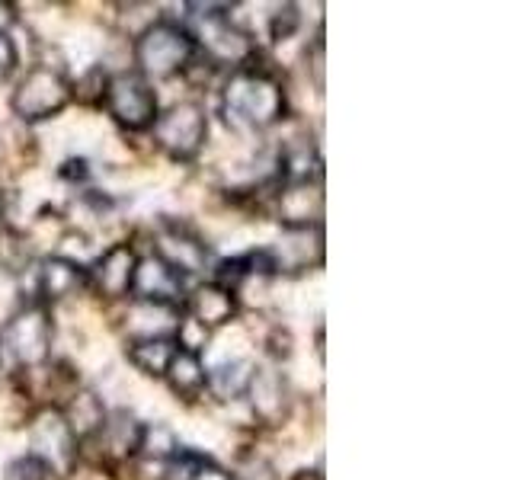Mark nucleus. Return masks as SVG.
<instances>
[{
  "mask_svg": "<svg viewBox=\"0 0 512 480\" xmlns=\"http://www.w3.org/2000/svg\"><path fill=\"white\" fill-rule=\"evenodd\" d=\"M132 298L141 304H160V308H176L186 298L183 276L173 266H167L157 253L138 256Z\"/></svg>",
  "mask_w": 512,
  "mask_h": 480,
  "instance_id": "obj_11",
  "label": "nucleus"
},
{
  "mask_svg": "<svg viewBox=\"0 0 512 480\" xmlns=\"http://www.w3.org/2000/svg\"><path fill=\"white\" fill-rule=\"evenodd\" d=\"M269 356L272 359H288V356H292V336H288V330L276 327V333H272V340H269Z\"/></svg>",
  "mask_w": 512,
  "mask_h": 480,
  "instance_id": "obj_31",
  "label": "nucleus"
},
{
  "mask_svg": "<svg viewBox=\"0 0 512 480\" xmlns=\"http://www.w3.org/2000/svg\"><path fill=\"white\" fill-rule=\"evenodd\" d=\"M29 448L32 458H39L48 474H71L77 464L80 442L74 439L71 426L64 423L58 407H45L29 423Z\"/></svg>",
  "mask_w": 512,
  "mask_h": 480,
  "instance_id": "obj_8",
  "label": "nucleus"
},
{
  "mask_svg": "<svg viewBox=\"0 0 512 480\" xmlns=\"http://www.w3.org/2000/svg\"><path fill=\"white\" fill-rule=\"evenodd\" d=\"M20 64V48H16L10 32H0V80L10 77Z\"/></svg>",
  "mask_w": 512,
  "mask_h": 480,
  "instance_id": "obj_30",
  "label": "nucleus"
},
{
  "mask_svg": "<svg viewBox=\"0 0 512 480\" xmlns=\"http://www.w3.org/2000/svg\"><path fill=\"white\" fill-rule=\"evenodd\" d=\"M13 23H16V7H13V4H4V0H0V32H10Z\"/></svg>",
  "mask_w": 512,
  "mask_h": 480,
  "instance_id": "obj_33",
  "label": "nucleus"
},
{
  "mask_svg": "<svg viewBox=\"0 0 512 480\" xmlns=\"http://www.w3.org/2000/svg\"><path fill=\"white\" fill-rule=\"evenodd\" d=\"M39 304H55L68 295H77L80 288H87V266H80L71 256H48L39 263Z\"/></svg>",
  "mask_w": 512,
  "mask_h": 480,
  "instance_id": "obj_15",
  "label": "nucleus"
},
{
  "mask_svg": "<svg viewBox=\"0 0 512 480\" xmlns=\"http://www.w3.org/2000/svg\"><path fill=\"white\" fill-rule=\"evenodd\" d=\"M288 96L276 74L263 68H240L221 87V112L224 122L237 132H266L285 119Z\"/></svg>",
  "mask_w": 512,
  "mask_h": 480,
  "instance_id": "obj_1",
  "label": "nucleus"
},
{
  "mask_svg": "<svg viewBox=\"0 0 512 480\" xmlns=\"http://www.w3.org/2000/svg\"><path fill=\"white\" fill-rule=\"evenodd\" d=\"M106 84H109V74L103 68H90L77 84H71V96H77L80 103H103Z\"/></svg>",
  "mask_w": 512,
  "mask_h": 480,
  "instance_id": "obj_25",
  "label": "nucleus"
},
{
  "mask_svg": "<svg viewBox=\"0 0 512 480\" xmlns=\"http://www.w3.org/2000/svg\"><path fill=\"white\" fill-rule=\"evenodd\" d=\"M138 253L132 244H112L106 253H100L87 266V285L106 301H119L132 295V279H135Z\"/></svg>",
  "mask_w": 512,
  "mask_h": 480,
  "instance_id": "obj_10",
  "label": "nucleus"
},
{
  "mask_svg": "<svg viewBox=\"0 0 512 480\" xmlns=\"http://www.w3.org/2000/svg\"><path fill=\"white\" fill-rule=\"evenodd\" d=\"M154 144L176 164H192L208 141V116L199 103H173L151 125Z\"/></svg>",
  "mask_w": 512,
  "mask_h": 480,
  "instance_id": "obj_6",
  "label": "nucleus"
},
{
  "mask_svg": "<svg viewBox=\"0 0 512 480\" xmlns=\"http://www.w3.org/2000/svg\"><path fill=\"white\" fill-rule=\"evenodd\" d=\"M231 474H234V480H276V468H272V464L260 455L244 458L240 461V468Z\"/></svg>",
  "mask_w": 512,
  "mask_h": 480,
  "instance_id": "obj_28",
  "label": "nucleus"
},
{
  "mask_svg": "<svg viewBox=\"0 0 512 480\" xmlns=\"http://www.w3.org/2000/svg\"><path fill=\"white\" fill-rule=\"evenodd\" d=\"M189 36L208 68H250L256 58V45L247 29L231 20L228 4H189Z\"/></svg>",
  "mask_w": 512,
  "mask_h": 480,
  "instance_id": "obj_2",
  "label": "nucleus"
},
{
  "mask_svg": "<svg viewBox=\"0 0 512 480\" xmlns=\"http://www.w3.org/2000/svg\"><path fill=\"white\" fill-rule=\"evenodd\" d=\"M61 416H64V423L71 426L74 432V439H96L100 436V429L106 423V407H103V397L96 394V391H74L68 397V404L58 407Z\"/></svg>",
  "mask_w": 512,
  "mask_h": 480,
  "instance_id": "obj_17",
  "label": "nucleus"
},
{
  "mask_svg": "<svg viewBox=\"0 0 512 480\" xmlns=\"http://www.w3.org/2000/svg\"><path fill=\"white\" fill-rule=\"evenodd\" d=\"M186 480H234V474L228 468H221V464H215L212 458H199L192 468L186 471Z\"/></svg>",
  "mask_w": 512,
  "mask_h": 480,
  "instance_id": "obj_29",
  "label": "nucleus"
},
{
  "mask_svg": "<svg viewBox=\"0 0 512 480\" xmlns=\"http://www.w3.org/2000/svg\"><path fill=\"white\" fill-rule=\"evenodd\" d=\"M141 429L144 423L138 420L135 413H128V410H116L112 416H106V423L100 429V439L103 448L109 455H116V458H135L138 455V442H141Z\"/></svg>",
  "mask_w": 512,
  "mask_h": 480,
  "instance_id": "obj_21",
  "label": "nucleus"
},
{
  "mask_svg": "<svg viewBox=\"0 0 512 480\" xmlns=\"http://www.w3.org/2000/svg\"><path fill=\"white\" fill-rule=\"evenodd\" d=\"M176 349H180L176 336H135V340H128L125 346V359L132 362L141 375L164 378Z\"/></svg>",
  "mask_w": 512,
  "mask_h": 480,
  "instance_id": "obj_18",
  "label": "nucleus"
},
{
  "mask_svg": "<svg viewBox=\"0 0 512 480\" xmlns=\"http://www.w3.org/2000/svg\"><path fill=\"white\" fill-rule=\"evenodd\" d=\"M320 154L308 138L288 141L279 154V183L282 186H308L320 180Z\"/></svg>",
  "mask_w": 512,
  "mask_h": 480,
  "instance_id": "obj_16",
  "label": "nucleus"
},
{
  "mask_svg": "<svg viewBox=\"0 0 512 480\" xmlns=\"http://www.w3.org/2000/svg\"><path fill=\"white\" fill-rule=\"evenodd\" d=\"M87 160L84 157H77V160H68V164L61 167V176L64 180H87Z\"/></svg>",
  "mask_w": 512,
  "mask_h": 480,
  "instance_id": "obj_32",
  "label": "nucleus"
},
{
  "mask_svg": "<svg viewBox=\"0 0 512 480\" xmlns=\"http://www.w3.org/2000/svg\"><path fill=\"white\" fill-rule=\"evenodd\" d=\"M301 26V13L295 4H282L276 7V13L269 16V39L272 42H285V39H292L295 32Z\"/></svg>",
  "mask_w": 512,
  "mask_h": 480,
  "instance_id": "obj_26",
  "label": "nucleus"
},
{
  "mask_svg": "<svg viewBox=\"0 0 512 480\" xmlns=\"http://www.w3.org/2000/svg\"><path fill=\"white\" fill-rule=\"evenodd\" d=\"M29 260H32V250H29L26 234H20V231H4V234H0V263H4L10 272L26 269Z\"/></svg>",
  "mask_w": 512,
  "mask_h": 480,
  "instance_id": "obj_24",
  "label": "nucleus"
},
{
  "mask_svg": "<svg viewBox=\"0 0 512 480\" xmlns=\"http://www.w3.org/2000/svg\"><path fill=\"white\" fill-rule=\"evenodd\" d=\"M4 480H48V468L32 455H23L7 464Z\"/></svg>",
  "mask_w": 512,
  "mask_h": 480,
  "instance_id": "obj_27",
  "label": "nucleus"
},
{
  "mask_svg": "<svg viewBox=\"0 0 512 480\" xmlns=\"http://www.w3.org/2000/svg\"><path fill=\"white\" fill-rule=\"evenodd\" d=\"M247 397L253 416L263 426H282L288 420V413H292V384H288L285 372H279L276 365L256 368Z\"/></svg>",
  "mask_w": 512,
  "mask_h": 480,
  "instance_id": "obj_13",
  "label": "nucleus"
},
{
  "mask_svg": "<svg viewBox=\"0 0 512 480\" xmlns=\"http://www.w3.org/2000/svg\"><path fill=\"white\" fill-rule=\"evenodd\" d=\"M253 372H256V362H250V359L221 362V365L212 368V372H208L205 391H212L218 400H240V397H247Z\"/></svg>",
  "mask_w": 512,
  "mask_h": 480,
  "instance_id": "obj_22",
  "label": "nucleus"
},
{
  "mask_svg": "<svg viewBox=\"0 0 512 480\" xmlns=\"http://www.w3.org/2000/svg\"><path fill=\"white\" fill-rule=\"evenodd\" d=\"M55 324L45 304H26L16 311L0 333V346L20 368H42L52 359Z\"/></svg>",
  "mask_w": 512,
  "mask_h": 480,
  "instance_id": "obj_5",
  "label": "nucleus"
},
{
  "mask_svg": "<svg viewBox=\"0 0 512 480\" xmlns=\"http://www.w3.org/2000/svg\"><path fill=\"white\" fill-rule=\"evenodd\" d=\"M279 215L285 221V228H298V224H320V215H324L320 183L282 186L279 189Z\"/></svg>",
  "mask_w": 512,
  "mask_h": 480,
  "instance_id": "obj_19",
  "label": "nucleus"
},
{
  "mask_svg": "<svg viewBox=\"0 0 512 480\" xmlns=\"http://www.w3.org/2000/svg\"><path fill=\"white\" fill-rule=\"evenodd\" d=\"M272 266L279 272H308L324 266V224H298V228H285L282 237L272 247H266Z\"/></svg>",
  "mask_w": 512,
  "mask_h": 480,
  "instance_id": "obj_9",
  "label": "nucleus"
},
{
  "mask_svg": "<svg viewBox=\"0 0 512 480\" xmlns=\"http://www.w3.org/2000/svg\"><path fill=\"white\" fill-rule=\"evenodd\" d=\"M0 224H4V199H0Z\"/></svg>",
  "mask_w": 512,
  "mask_h": 480,
  "instance_id": "obj_34",
  "label": "nucleus"
},
{
  "mask_svg": "<svg viewBox=\"0 0 512 480\" xmlns=\"http://www.w3.org/2000/svg\"><path fill=\"white\" fill-rule=\"evenodd\" d=\"M180 439H176L173 426L167 423H144L141 429V442H138V455L141 461H157V464H170L180 455Z\"/></svg>",
  "mask_w": 512,
  "mask_h": 480,
  "instance_id": "obj_23",
  "label": "nucleus"
},
{
  "mask_svg": "<svg viewBox=\"0 0 512 480\" xmlns=\"http://www.w3.org/2000/svg\"><path fill=\"white\" fill-rule=\"evenodd\" d=\"M199 58V48L192 42L189 29L176 20H154L135 39V64L138 74L148 80H170L189 71Z\"/></svg>",
  "mask_w": 512,
  "mask_h": 480,
  "instance_id": "obj_3",
  "label": "nucleus"
},
{
  "mask_svg": "<svg viewBox=\"0 0 512 480\" xmlns=\"http://www.w3.org/2000/svg\"><path fill=\"white\" fill-rule=\"evenodd\" d=\"M183 311L189 320H196L199 327H205L208 333L218 330V327H228L231 320L240 311V301L234 292L221 288L218 282H202L196 285L192 292H186L183 298Z\"/></svg>",
  "mask_w": 512,
  "mask_h": 480,
  "instance_id": "obj_14",
  "label": "nucleus"
},
{
  "mask_svg": "<svg viewBox=\"0 0 512 480\" xmlns=\"http://www.w3.org/2000/svg\"><path fill=\"white\" fill-rule=\"evenodd\" d=\"M154 253L164 260L167 266H173L180 276H199V272L208 269V244L196 234L189 231L186 224H176V221H167L164 228L157 231V247Z\"/></svg>",
  "mask_w": 512,
  "mask_h": 480,
  "instance_id": "obj_12",
  "label": "nucleus"
},
{
  "mask_svg": "<svg viewBox=\"0 0 512 480\" xmlns=\"http://www.w3.org/2000/svg\"><path fill=\"white\" fill-rule=\"evenodd\" d=\"M103 106L125 132H148L160 116V103L154 87L138 71H119L109 77Z\"/></svg>",
  "mask_w": 512,
  "mask_h": 480,
  "instance_id": "obj_7",
  "label": "nucleus"
},
{
  "mask_svg": "<svg viewBox=\"0 0 512 480\" xmlns=\"http://www.w3.org/2000/svg\"><path fill=\"white\" fill-rule=\"evenodd\" d=\"M164 378H167L170 391L176 397H186V400L199 397L205 391V378H208L205 362H202V352H192V349H183L180 346V349L173 352V359L167 365Z\"/></svg>",
  "mask_w": 512,
  "mask_h": 480,
  "instance_id": "obj_20",
  "label": "nucleus"
},
{
  "mask_svg": "<svg viewBox=\"0 0 512 480\" xmlns=\"http://www.w3.org/2000/svg\"><path fill=\"white\" fill-rule=\"evenodd\" d=\"M71 103V80L64 77L61 68L52 64H36L29 68L16 90L10 93V109L23 122H45L61 116Z\"/></svg>",
  "mask_w": 512,
  "mask_h": 480,
  "instance_id": "obj_4",
  "label": "nucleus"
}]
</instances>
